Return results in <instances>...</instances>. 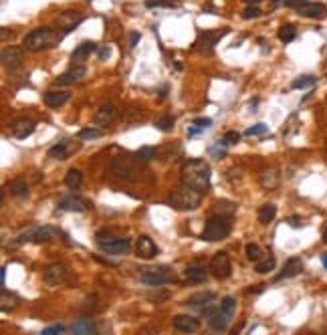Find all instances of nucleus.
<instances>
[{
    "mask_svg": "<svg viewBox=\"0 0 327 335\" xmlns=\"http://www.w3.org/2000/svg\"><path fill=\"white\" fill-rule=\"evenodd\" d=\"M180 176H182V184L194 188V190L202 192V194L210 188L212 172H210L208 162H204V160H188V162H184Z\"/></svg>",
    "mask_w": 327,
    "mask_h": 335,
    "instance_id": "obj_1",
    "label": "nucleus"
},
{
    "mask_svg": "<svg viewBox=\"0 0 327 335\" xmlns=\"http://www.w3.org/2000/svg\"><path fill=\"white\" fill-rule=\"evenodd\" d=\"M61 235L63 233L57 226H29L10 242V246H21L25 242H49V240L59 238Z\"/></svg>",
    "mask_w": 327,
    "mask_h": 335,
    "instance_id": "obj_2",
    "label": "nucleus"
},
{
    "mask_svg": "<svg viewBox=\"0 0 327 335\" xmlns=\"http://www.w3.org/2000/svg\"><path fill=\"white\" fill-rule=\"evenodd\" d=\"M202 200V192H198L194 188L182 184L180 188H176L170 194V206L176 210H196Z\"/></svg>",
    "mask_w": 327,
    "mask_h": 335,
    "instance_id": "obj_3",
    "label": "nucleus"
},
{
    "mask_svg": "<svg viewBox=\"0 0 327 335\" xmlns=\"http://www.w3.org/2000/svg\"><path fill=\"white\" fill-rule=\"evenodd\" d=\"M55 40H57V36L53 33V29H49V27H38V29H33L31 33L25 36L23 45H25L27 51H40V49L53 47Z\"/></svg>",
    "mask_w": 327,
    "mask_h": 335,
    "instance_id": "obj_4",
    "label": "nucleus"
},
{
    "mask_svg": "<svg viewBox=\"0 0 327 335\" xmlns=\"http://www.w3.org/2000/svg\"><path fill=\"white\" fill-rule=\"evenodd\" d=\"M97 246L105 255H126L131 248V240L128 236H111V235H97Z\"/></svg>",
    "mask_w": 327,
    "mask_h": 335,
    "instance_id": "obj_5",
    "label": "nucleus"
},
{
    "mask_svg": "<svg viewBox=\"0 0 327 335\" xmlns=\"http://www.w3.org/2000/svg\"><path fill=\"white\" fill-rule=\"evenodd\" d=\"M230 235V222L224 218V216H212L208 222H206V226H204V231H202V240H206V242H216V240H222V238H227Z\"/></svg>",
    "mask_w": 327,
    "mask_h": 335,
    "instance_id": "obj_6",
    "label": "nucleus"
},
{
    "mask_svg": "<svg viewBox=\"0 0 327 335\" xmlns=\"http://www.w3.org/2000/svg\"><path fill=\"white\" fill-rule=\"evenodd\" d=\"M230 33V29H222V31H204L198 34V38L192 45L194 53H202V55H210L214 51V47Z\"/></svg>",
    "mask_w": 327,
    "mask_h": 335,
    "instance_id": "obj_7",
    "label": "nucleus"
},
{
    "mask_svg": "<svg viewBox=\"0 0 327 335\" xmlns=\"http://www.w3.org/2000/svg\"><path fill=\"white\" fill-rule=\"evenodd\" d=\"M141 283L148 285V287H162L168 283H174L176 277H174V270L170 267H156V268H144L141 273Z\"/></svg>",
    "mask_w": 327,
    "mask_h": 335,
    "instance_id": "obj_8",
    "label": "nucleus"
},
{
    "mask_svg": "<svg viewBox=\"0 0 327 335\" xmlns=\"http://www.w3.org/2000/svg\"><path fill=\"white\" fill-rule=\"evenodd\" d=\"M135 162H137V158L131 160L130 156H117V158L111 160L109 170H111V174H115L117 178H124V180H135L137 174H139V170H137V164H135Z\"/></svg>",
    "mask_w": 327,
    "mask_h": 335,
    "instance_id": "obj_9",
    "label": "nucleus"
},
{
    "mask_svg": "<svg viewBox=\"0 0 327 335\" xmlns=\"http://www.w3.org/2000/svg\"><path fill=\"white\" fill-rule=\"evenodd\" d=\"M67 277H69V270H67L65 265L61 263H53V265H47L45 270H43V281L51 287H57L61 283H65Z\"/></svg>",
    "mask_w": 327,
    "mask_h": 335,
    "instance_id": "obj_10",
    "label": "nucleus"
},
{
    "mask_svg": "<svg viewBox=\"0 0 327 335\" xmlns=\"http://www.w3.org/2000/svg\"><path fill=\"white\" fill-rule=\"evenodd\" d=\"M210 270L214 273L216 279H229L232 267H230V257L227 253H216L210 261Z\"/></svg>",
    "mask_w": 327,
    "mask_h": 335,
    "instance_id": "obj_11",
    "label": "nucleus"
},
{
    "mask_svg": "<svg viewBox=\"0 0 327 335\" xmlns=\"http://www.w3.org/2000/svg\"><path fill=\"white\" fill-rule=\"evenodd\" d=\"M295 10L299 16H307V18H323L327 14V6L321 2H303Z\"/></svg>",
    "mask_w": 327,
    "mask_h": 335,
    "instance_id": "obj_12",
    "label": "nucleus"
},
{
    "mask_svg": "<svg viewBox=\"0 0 327 335\" xmlns=\"http://www.w3.org/2000/svg\"><path fill=\"white\" fill-rule=\"evenodd\" d=\"M10 132L16 139H27L29 135H33L34 132V123L29 117H16L12 123H10Z\"/></svg>",
    "mask_w": 327,
    "mask_h": 335,
    "instance_id": "obj_13",
    "label": "nucleus"
},
{
    "mask_svg": "<svg viewBox=\"0 0 327 335\" xmlns=\"http://www.w3.org/2000/svg\"><path fill=\"white\" fill-rule=\"evenodd\" d=\"M135 253L141 259H154L158 255V246H156V242L150 236L141 235L137 238V242H135Z\"/></svg>",
    "mask_w": 327,
    "mask_h": 335,
    "instance_id": "obj_14",
    "label": "nucleus"
},
{
    "mask_svg": "<svg viewBox=\"0 0 327 335\" xmlns=\"http://www.w3.org/2000/svg\"><path fill=\"white\" fill-rule=\"evenodd\" d=\"M174 327L182 333H196L200 329V321L192 315H176L174 317Z\"/></svg>",
    "mask_w": 327,
    "mask_h": 335,
    "instance_id": "obj_15",
    "label": "nucleus"
},
{
    "mask_svg": "<svg viewBox=\"0 0 327 335\" xmlns=\"http://www.w3.org/2000/svg\"><path fill=\"white\" fill-rule=\"evenodd\" d=\"M23 55H25V51L21 49V47H6L4 51H2V65L4 67H18L21 65V61H23Z\"/></svg>",
    "mask_w": 327,
    "mask_h": 335,
    "instance_id": "obj_16",
    "label": "nucleus"
},
{
    "mask_svg": "<svg viewBox=\"0 0 327 335\" xmlns=\"http://www.w3.org/2000/svg\"><path fill=\"white\" fill-rule=\"evenodd\" d=\"M115 117H117V109H115V105L105 103V105H101L97 111H95L93 121H95V125H107V123H111Z\"/></svg>",
    "mask_w": 327,
    "mask_h": 335,
    "instance_id": "obj_17",
    "label": "nucleus"
},
{
    "mask_svg": "<svg viewBox=\"0 0 327 335\" xmlns=\"http://www.w3.org/2000/svg\"><path fill=\"white\" fill-rule=\"evenodd\" d=\"M59 210H67V212H83V210H87L89 208V204L83 200V198H79V196H65V198H61L59 200Z\"/></svg>",
    "mask_w": 327,
    "mask_h": 335,
    "instance_id": "obj_18",
    "label": "nucleus"
},
{
    "mask_svg": "<svg viewBox=\"0 0 327 335\" xmlns=\"http://www.w3.org/2000/svg\"><path fill=\"white\" fill-rule=\"evenodd\" d=\"M87 75V69L83 67V65H79V67H73L69 69L67 73H63L61 77H57V85H73V83H79V81H83V77Z\"/></svg>",
    "mask_w": 327,
    "mask_h": 335,
    "instance_id": "obj_19",
    "label": "nucleus"
},
{
    "mask_svg": "<svg viewBox=\"0 0 327 335\" xmlns=\"http://www.w3.org/2000/svg\"><path fill=\"white\" fill-rule=\"evenodd\" d=\"M301 270H303V261H301L299 257H293V259H289V261L285 263L283 270L277 275V281H281V279H291V277H297Z\"/></svg>",
    "mask_w": 327,
    "mask_h": 335,
    "instance_id": "obj_20",
    "label": "nucleus"
},
{
    "mask_svg": "<svg viewBox=\"0 0 327 335\" xmlns=\"http://www.w3.org/2000/svg\"><path fill=\"white\" fill-rule=\"evenodd\" d=\"M95 49H97V45H95L93 40H85V43H81V45L75 47V51L71 53V59H73L75 63H83Z\"/></svg>",
    "mask_w": 327,
    "mask_h": 335,
    "instance_id": "obj_21",
    "label": "nucleus"
},
{
    "mask_svg": "<svg viewBox=\"0 0 327 335\" xmlns=\"http://www.w3.org/2000/svg\"><path fill=\"white\" fill-rule=\"evenodd\" d=\"M71 331L75 335H93L97 331V327H95V321H93V319L81 317V319H77V321L71 325Z\"/></svg>",
    "mask_w": 327,
    "mask_h": 335,
    "instance_id": "obj_22",
    "label": "nucleus"
},
{
    "mask_svg": "<svg viewBox=\"0 0 327 335\" xmlns=\"http://www.w3.org/2000/svg\"><path fill=\"white\" fill-rule=\"evenodd\" d=\"M229 323H230V317H227V315L220 311V307H218L216 313H212V315L208 317V325H210V329H212V331H218V333L227 331V329H229Z\"/></svg>",
    "mask_w": 327,
    "mask_h": 335,
    "instance_id": "obj_23",
    "label": "nucleus"
},
{
    "mask_svg": "<svg viewBox=\"0 0 327 335\" xmlns=\"http://www.w3.org/2000/svg\"><path fill=\"white\" fill-rule=\"evenodd\" d=\"M184 277L190 283H204L208 279V268L202 267V265H190L184 270Z\"/></svg>",
    "mask_w": 327,
    "mask_h": 335,
    "instance_id": "obj_24",
    "label": "nucleus"
},
{
    "mask_svg": "<svg viewBox=\"0 0 327 335\" xmlns=\"http://www.w3.org/2000/svg\"><path fill=\"white\" fill-rule=\"evenodd\" d=\"M236 204L232 200H216L212 204V212L216 214V216H224V218H230V216H234L236 214Z\"/></svg>",
    "mask_w": 327,
    "mask_h": 335,
    "instance_id": "obj_25",
    "label": "nucleus"
},
{
    "mask_svg": "<svg viewBox=\"0 0 327 335\" xmlns=\"http://www.w3.org/2000/svg\"><path fill=\"white\" fill-rule=\"evenodd\" d=\"M69 99H71V95L67 91H47L45 93V105L47 107H53V109L65 105Z\"/></svg>",
    "mask_w": 327,
    "mask_h": 335,
    "instance_id": "obj_26",
    "label": "nucleus"
},
{
    "mask_svg": "<svg viewBox=\"0 0 327 335\" xmlns=\"http://www.w3.org/2000/svg\"><path fill=\"white\" fill-rule=\"evenodd\" d=\"M216 299V293H212V291H202V293H196V295H192L186 305H190V307H204V305H208V303H212Z\"/></svg>",
    "mask_w": 327,
    "mask_h": 335,
    "instance_id": "obj_27",
    "label": "nucleus"
},
{
    "mask_svg": "<svg viewBox=\"0 0 327 335\" xmlns=\"http://www.w3.org/2000/svg\"><path fill=\"white\" fill-rule=\"evenodd\" d=\"M69 154H71V145H69L67 139L59 141L57 145H53V148L49 150V158H53V160H67Z\"/></svg>",
    "mask_w": 327,
    "mask_h": 335,
    "instance_id": "obj_28",
    "label": "nucleus"
},
{
    "mask_svg": "<svg viewBox=\"0 0 327 335\" xmlns=\"http://www.w3.org/2000/svg\"><path fill=\"white\" fill-rule=\"evenodd\" d=\"M261 184H262V188H267V190H273V188H277V184H279V176H277V170H273V168H267V170H262Z\"/></svg>",
    "mask_w": 327,
    "mask_h": 335,
    "instance_id": "obj_29",
    "label": "nucleus"
},
{
    "mask_svg": "<svg viewBox=\"0 0 327 335\" xmlns=\"http://www.w3.org/2000/svg\"><path fill=\"white\" fill-rule=\"evenodd\" d=\"M174 123H176V119L170 115V113H162V115H158L156 119H154V125L160 130V132H172L174 130Z\"/></svg>",
    "mask_w": 327,
    "mask_h": 335,
    "instance_id": "obj_30",
    "label": "nucleus"
},
{
    "mask_svg": "<svg viewBox=\"0 0 327 335\" xmlns=\"http://www.w3.org/2000/svg\"><path fill=\"white\" fill-rule=\"evenodd\" d=\"M275 216H277V206L275 204H262L261 208H259V220H261L262 224L273 222Z\"/></svg>",
    "mask_w": 327,
    "mask_h": 335,
    "instance_id": "obj_31",
    "label": "nucleus"
},
{
    "mask_svg": "<svg viewBox=\"0 0 327 335\" xmlns=\"http://www.w3.org/2000/svg\"><path fill=\"white\" fill-rule=\"evenodd\" d=\"M10 194L12 196H16V198H25V196H29V184L25 182V180H14V182H10Z\"/></svg>",
    "mask_w": 327,
    "mask_h": 335,
    "instance_id": "obj_32",
    "label": "nucleus"
},
{
    "mask_svg": "<svg viewBox=\"0 0 327 335\" xmlns=\"http://www.w3.org/2000/svg\"><path fill=\"white\" fill-rule=\"evenodd\" d=\"M81 182H83V174L79 172V170H69L65 174V184L71 188V190H77L79 186H81Z\"/></svg>",
    "mask_w": 327,
    "mask_h": 335,
    "instance_id": "obj_33",
    "label": "nucleus"
},
{
    "mask_svg": "<svg viewBox=\"0 0 327 335\" xmlns=\"http://www.w3.org/2000/svg\"><path fill=\"white\" fill-rule=\"evenodd\" d=\"M315 83H317V77H313V75H301V77L293 79L291 89H307V87H313Z\"/></svg>",
    "mask_w": 327,
    "mask_h": 335,
    "instance_id": "obj_34",
    "label": "nucleus"
},
{
    "mask_svg": "<svg viewBox=\"0 0 327 335\" xmlns=\"http://www.w3.org/2000/svg\"><path fill=\"white\" fill-rule=\"evenodd\" d=\"M277 36H279L281 43H291V40H295V36H297V31H295L293 25H285V27L279 29Z\"/></svg>",
    "mask_w": 327,
    "mask_h": 335,
    "instance_id": "obj_35",
    "label": "nucleus"
},
{
    "mask_svg": "<svg viewBox=\"0 0 327 335\" xmlns=\"http://www.w3.org/2000/svg\"><path fill=\"white\" fill-rule=\"evenodd\" d=\"M135 158H137V162H150V160L156 158V150L152 145H144V148H139L135 152Z\"/></svg>",
    "mask_w": 327,
    "mask_h": 335,
    "instance_id": "obj_36",
    "label": "nucleus"
},
{
    "mask_svg": "<svg viewBox=\"0 0 327 335\" xmlns=\"http://www.w3.org/2000/svg\"><path fill=\"white\" fill-rule=\"evenodd\" d=\"M264 253H262V248L259 244H255V242H251V244H247V257H249V261H253V263H259Z\"/></svg>",
    "mask_w": 327,
    "mask_h": 335,
    "instance_id": "obj_37",
    "label": "nucleus"
},
{
    "mask_svg": "<svg viewBox=\"0 0 327 335\" xmlns=\"http://www.w3.org/2000/svg\"><path fill=\"white\" fill-rule=\"evenodd\" d=\"M275 265H277L275 257H264V259H261V261L257 263V273H261V275H264V273H271V270L275 268Z\"/></svg>",
    "mask_w": 327,
    "mask_h": 335,
    "instance_id": "obj_38",
    "label": "nucleus"
},
{
    "mask_svg": "<svg viewBox=\"0 0 327 335\" xmlns=\"http://www.w3.org/2000/svg\"><path fill=\"white\" fill-rule=\"evenodd\" d=\"M227 148H229V145L220 139V141H216V143L210 148V156H212L214 160H222V158L227 156Z\"/></svg>",
    "mask_w": 327,
    "mask_h": 335,
    "instance_id": "obj_39",
    "label": "nucleus"
},
{
    "mask_svg": "<svg viewBox=\"0 0 327 335\" xmlns=\"http://www.w3.org/2000/svg\"><path fill=\"white\" fill-rule=\"evenodd\" d=\"M220 311L232 319V315H234V311H236V301L232 299V297H224L222 303H220Z\"/></svg>",
    "mask_w": 327,
    "mask_h": 335,
    "instance_id": "obj_40",
    "label": "nucleus"
},
{
    "mask_svg": "<svg viewBox=\"0 0 327 335\" xmlns=\"http://www.w3.org/2000/svg\"><path fill=\"white\" fill-rule=\"evenodd\" d=\"M97 309V295H89V297H85L83 299V305H81V311L85 313V315H89V313H93Z\"/></svg>",
    "mask_w": 327,
    "mask_h": 335,
    "instance_id": "obj_41",
    "label": "nucleus"
},
{
    "mask_svg": "<svg viewBox=\"0 0 327 335\" xmlns=\"http://www.w3.org/2000/svg\"><path fill=\"white\" fill-rule=\"evenodd\" d=\"M14 307H16V297L12 293H8L6 289H2V311L14 309Z\"/></svg>",
    "mask_w": 327,
    "mask_h": 335,
    "instance_id": "obj_42",
    "label": "nucleus"
},
{
    "mask_svg": "<svg viewBox=\"0 0 327 335\" xmlns=\"http://www.w3.org/2000/svg\"><path fill=\"white\" fill-rule=\"evenodd\" d=\"M261 16V8L257 4H249L244 10H242V18L244 20H251V18H259Z\"/></svg>",
    "mask_w": 327,
    "mask_h": 335,
    "instance_id": "obj_43",
    "label": "nucleus"
},
{
    "mask_svg": "<svg viewBox=\"0 0 327 335\" xmlns=\"http://www.w3.org/2000/svg\"><path fill=\"white\" fill-rule=\"evenodd\" d=\"M269 132V125L267 123H257V125H253V128H249L244 135H249V137H253V135H264Z\"/></svg>",
    "mask_w": 327,
    "mask_h": 335,
    "instance_id": "obj_44",
    "label": "nucleus"
},
{
    "mask_svg": "<svg viewBox=\"0 0 327 335\" xmlns=\"http://www.w3.org/2000/svg\"><path fill=\"white\" fill-rule=\"evenodd\" d=\"M97 137H101V132L93 128H85L79 132V139H97Z\"/></svg>",
    "mask_w": 327,
    "mask_h": 335,
    "instance_id": "obj_45",
    "label": "nucleus"
},
{
    "mask_svg": "<svg viewBox=\"0 0 327 335\" xmlns=\"http://www.w3.org/2000/svg\"><path fill=\"white\" fill-rule=\"evenodd\" d=\"M222 141H224L229 148L230 145H236V143L240 141V134H238V132H227L224 137H222Z\"/></svg>",
    "mask_w": 327,
    "mask_h": 335,
    "instance_id": "obj_46",
    "label": "nucleus"
},
{
    "mask_svg": "<svg viewBox=\"0 0 327 335\" xmlns=\"http://www.w3.org/2000/svg\"><path fill=\"white\" fill-rule=\"evenodd\" d=\"M146 6L148 8H154V6H176V2L174 0H146Z\"/></svg>",
    "mask_w": 327,
    "mask_h": 335,
    "instance_id": "obj_47",
    "label": "nucleus"
},
{
    "mask_svg": "<svg viewBox=\"0 0 327 335\" xmlns=\"http://www.w3.org/2000/svg\"><path fill=\"white\" fill-rule=\"evenodd\" d=\"M303 2H309V0H273V6H299Z\"/></svg>",
    "mask_w": 327,
    "mask_h": 335,
    "instance_id": "obj_48",
    "label": "nucleus"
},
{
    "mask_svg": "<svg viewBox=\"0 0 327 335\" xmlns=\"http://www.w3.org/2000/svg\"><path fill=\"white\" fill-rule=\"evenodd\" d=\"M192 123H196V125H200V128H204V130H206V128H210V125H212V119H210V117H196Z\"/></svg>",
    "mask_w": 327,
    "mask_h": 335,
    "instance_id": "obj_49",
    "label": "nucleus"
},
{
    "mask_svg": "<svg viewBox=\"0 0 327 335\" xmlns=\"http://www.w3.org/2000/svg\"><path fill=\"white\" fill-rule=\"evenodd\" d=\"M63 331H65V327H63V325H51V327H47V329H43V335L63 333Z\"/></svg>",
    "mask_w": 327,
    "mask_h": 335,
    "instance_id": "obj_50",
    "label": "nucleus"
},
{
    "mask_svg": "<svg viewBox=\"0 0 327 335\" xmlns=\"http://www.w3.org/2000/svg\"><path fill=\"white\" fill-rule=\"evenodd\" d=\"M109 57H111V49H109L107 45H103V47L99 49V59H101V61H107Z\"/></svg>",
    "mask_w": 327,
    "mask_h": 335,
    "instance_id": "obj_51",
    "label": "nucleus"
},
{
    "mask_svg": "<svg viewBox=\"0 0 327 335\" xmlns=\"http://www.w3.org/2000/svg\"><path fill=\"white\" fill-rule=\"evenodd\" d=\"M287 224L293 226V228H301L303 226V220L299 216H291V218H287Z\"/></svg>",
    "mask_w": 327,
    "mask_h": 335,
    "instance_id": "obj_52",
    "label": "nucleus"
},
{
    "mask_svg": "<svg viewBox=\"0 0 327 335\" xmlns=\"http://www.w3.org/2000/svg\"><path fill=\"white\" fill-rule=\"evenodd\" d=\"M139 33H130V47L133 49V47H137V43H139Z\"/></svg>",
    "mask_w": 327,
    "mask_h": 335,
    "instance_id": "obj_53",
    "label": "nucleus"
},
{
    "mask_svg": "<svg viewBox=\"0 0 327 335\" xmlns=\"http://www.w3.org/2000/svg\"><path fill=\"white\" fill-rule=\"evenodd\" d=\"M200 132H204V128H200V125H196V123H192V128L188 130V135L192 137V135H198Z\"/></svg>",
    "mask_w": 327,
    "mask_h": 335,
    "instance_id": "obj_54",
    "label": "nucleus"
},
{
    "mask_svg": "<svg viewBox=\"0 0 327 335\" xmlns=\"http://www.w3.org/2000/svg\"><path fill=\"white\" fill-rule=\"evenodd\" d=\"M0 279H2V285H4V279H6V268H2V273H0Z\"/></svg>",
    "mask_w": 327,
    "mask_h": 335,
    "instance_id": "obj_55",
    "label": "nucleus"
},
{
    "mask_svg": "<svg viewBox=\"0 0 327 335\" xmlns=\"http://www.w3.org/2000/svg\"><path fill=\"white\" fill-rule=\"evenodd\" d=\"M321 263H323V267L327 268V253L325 255H321Z\"/></svg>",
    "mask_w": 327,
    "mask_h": 335,
    "instance_id": "obj_56",
    "label": "nucleus"
},
{
    "mask_svg": "<svg viewBox=\"0 0 327 335\" xmlns=\"http://www.w3.org/2000/svg\"><path fill=\"white\" fill-rule=\"evenodd\" d=\"M247 4H257V2H261V0H244Z\"/></svg>",
    "mask_w": 327,
    "mask_h": 335,
    "instance_id": "obj_57",
    "label": "nucleus"
},
{
    "mask_svg": "<svg viewBox=\"0 0 327 335\" xmlns=\"http://www.w3.org/2000/svg\"><path fill=\"white\" fill-rule=\"evenodd\" d=\"M323 242H325V244H327V228H325V231H323Z\"/></svg>",
    "mask_w": 327,
    "mask_h": 335,
    "instance_id": "obj_58",
    "label": "nucleus"
},
{
    "mask_svg": "<svg viewBox=\"0 0 327 335\" xmlns=\"http://www.w3.org/2000/svg\"><path fill=\"white\" fill-rule=\"evenodd\" d=\"M325 148H327V143H325Z\"/></svg>",
    "mask_w": 327,
    "mask_h": 335,
    "instance_id": "obj_59",
    "label": "nucleus"
}]
</instances>
